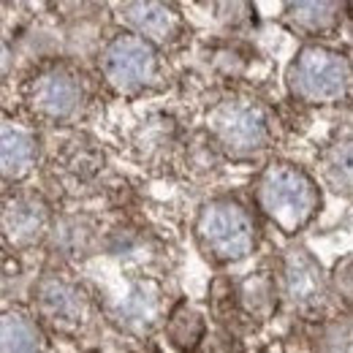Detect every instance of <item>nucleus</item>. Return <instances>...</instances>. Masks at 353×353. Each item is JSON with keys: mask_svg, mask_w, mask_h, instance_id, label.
Listing matches in <instances>:
<instances>
[{"mask_svg": "<svg viewBox=\"0 0 353 353\" xmlns=\"http://www.w3.org/2000/svg\"><path fill=\"white\" fill-rule=\"evenodd\" d=\"M231 288H234V307L242 329H256L266 323L269 318H274L283 302L280 280L269 269H256L239 280H231Z\"/></svg>", "mask_w": 353, "mask_h": 353, "instance_id": "obj_12", "label": "nucleus"}, {"mask_svg": "<svg viewBox=\"0 0 353 353\" xmlns=\"http://www.w3.org/2000/svg\"><path fill=\"white\" fill-rule=\"evenodd\" d=\"M112 318L133 337H150L163 323V288L152 277L131 280L125 296L112 307Z\"/></svg>", "mask_w": 353, "mask_h": 353, "instance_id": "obj_11", "label": "nucleus"}, {"mask_svg": "<svg viewBox=\"0 0 353 353\" xmlns=\"http://www.w3.org/2000/svg\"><path fill=\"white\" fill-rule=\"evenodd\" d=\"M353 283V259L351 256H343L334 269H332V274H329V288H332V296H337V299H343V305H345V312L351 310V288Z\"/></svg>", "mask_w": 353, "mask_h": 353, "instance_id": "obj_21", "label": "nucleus"}, {"mask_svg": "<svg viewBox=\"0 0 353 353\" xmlns=\"http://www.w3.org/2000/svg\"><path fill=\"white\" fill-rule=\"evenodd\" d=\"M117 11H120V22L128 28V33L139 36L150 46H155L158 52L182 44V39L188 33L185 17L174 3L133 0V3H123Z\"/></svg>", "mask_w": 353, "mask_h": 353, "instance_id": "obj_10", "label": "nucleus"}, {"mask_svg": "<svg viewBox=\"0 0 353 353\" xmlns=\"http://www.w3.org/2000/svg\"><path fill=\"white\" fill-rule=\"evenodd\" d=\"M11 68H14V49L6 39H0V82L11 74Z\"/></svg>", "mask_w": 353, "mask_h": 353, "instance_id": "obj_24", "label": "nucleus"}, {"mask_svg": "<svg viewBox=\"0 0 353 353\" xmlns=\"http://www.w3.org/2000/svg\"><path fill=\"white\" fill-rule=\"evenodd\" d=\"M54 223L52 204L36 190L11 193L0 204V236L11 253L33 250L49 239Z\"/></svg>", "mask_w": 353, "mask_h": 353, "instance_id": "obj_9", "label": "nucleus"}, {"mask_svg": "<svg viewBox=\"0 0 353 353\" xmlns=\"http://www.w3.org/2000/svg\"><path fill=\"white\" fill-rule=\"evenodd\" d=\"M49 239H54L63 259H85L92 250L95 228L90 225L88 218H63V221L54 218Z\"/></svg>", "mask_w": 353, "mask_h": 353, "instance_id": "obj_19", "label": "nucleus"}, {"mask_svg": "<svg viewBox=\"0 0 353 353\" xmlns=\"http://www.w3.org/2000/svg\"><path fill=\"white\" fill-rule=\"evenodd\" d=\"M41 155L36 128L19 120H0V182L19 185L33 174Z\"/></svg>", "mask_w": 353, "mask_h": 353, "instance_id": "obj_13", "label": "nucleus"}, {"mask_svg": "<svg viewBox=\"0 0 353 353\" xmlns=\"http://www.w3.org/2000/svg\"><path fill=\"white\" fill-rule=\"evenodd\" d=\"M353 334H351V315H332L318 321V332L312 337V351L315 353H353Z\"/></svg>", "mask_w": 353, "mask_h": 353, "instance_id": "obj_20", "label": "nucleus"}, {"mask_svg": "<svg viewBox=\"0 0 353 353\" xmlns=\"http://www.w3.org/2000/svg\"><path fill=\"white\" fill-rule=\"evenodd\" d=\"M351 139H334L321 152V176L323 182L343 196H351L353 169H351Z\"/></svg>", "mask_w": 353, "mask_h": 353, "instance_id": "obj_18", "label": "nucleus"}, {"mask_svg": "<svg viewBox=\"0 0 353 353\" xmlns=\"http://www.w3.org/2000/svg\"><path fill=\"white\" fill-rule=\"evenodd\" d=\"M133 353H163V351H161V345H155V343H144L139 351H133Z\"/></svg>", "mask_w": 353, "mask_h": 353, "instance_id": "obj_25", "label": "nucleus"}, {"mask_svg": "<svg viewBox=\"0 0 353 353\" xmlns=\"http://www.w3.org/2000/svg\"><path fill=\"white\" fill-rule=\"evenodd\" d=\"M248 353H264V351H259V348H253V351H248Z\"/></svg>", "mask_w": 353, "mask_h": 353, "instance_id": "obj_26", "label": "nucleus"}, {"mask_svg": "<svg viewBox=\"0 0 353 353\" xmlns=\"http://www.w3.org/2000/svg\"><path fill=\"white\" fill-rule=\"evenodd\" d=\"M280 294L299 318L305 321L326 318V310L332 305L329 274L307 248L294 245L285 250L280 269Z\"/></svg>", "mask_w": 353, "mask_h": 353, "instance_id": "obj_8", "label": "nucleus"}, {"mask_svg": "<svg viewBox=\"0 0 353 353\" xmlns=\"http://www.w3.org/2000/svg\"><path fill=\"white\" fill-rule=\"evenodd\" d=\"M234 348H236V337L228 334V332H223V329H218V332H212V334L207 332V337H204L199 353H234Z\"/></svg>", "mask_w": 353, "mask_h": 353, "instance_id": "obj_23", "label": "nucleus"}, {"mask_svg": "<svg viewBox=\"0 0 353 353\" xmlns=\"http://www.w3.org/2000/svg\"><path fill=\"white\" fill-rule=\"evenodd\" d=\"M210 144L236 163L261 158L274 141V114L253 95H228L207 112Z\"/></svg>", "mask_w": 353, "mask_h": 353, "instance_id": "obj_2", "label": "nucleus"}, {"mask_svg": "<svg viewBox=\"0 0 353 353\" xmlns=\"http://www.w3.org/2000/svg\"><path fill=\"white\" fill-rule=\"evenodd\" d=\"M207 332H210L207 315L196 305H190L188 299H179L174 307L166 312V318H163L166 343L176 353H199Z\"/></svg>", "mask_w": 353, "mask_h": 353, "instance_id": "obj_17", "label": "nucleus"}, {"mask_svg": "<svg viewBox=\"0 0 353 353\" xmlns=\"http://www.w3.org/2000/svg\"><path fill=\"white\" fill-rule=\"evenodd\" d=\"M30 315L46 334L77 340L95 321L98 302L82 280L60 269H46L30 291Z\"/></svg>", "mask_w": 353, "mask_h": 353, "instance_id": "obj_4", "label": "nucleus"}, {"mask_svg": "<svg viewBox=\"0 0 353 353\" xmlns=\"http://www.w3.org/2000/svg\"><path fill=\"white\" fill-rule=\"evenodd\" d=\"M52 166H54L57 182L63 185L65 193H79L82 188H88L90 182L98 179V174L106 166V158L95 147L92 139L79 136V139L65 141V147L57 152Z\"/></svg>", "mask_w": 353, "mask_h": 353, "instance_id": "obj_14", "label": "nucleus"}, {"mask_svg": "<svg viewBox=\"0 0 353 353\" xmlns=\"http://www.w3.org/2000/svg\"><path fill=\"white\" fill-rule=\"evenodd\" d=\"M253 201L283 236H296L321 212V188L299 163L274 158L253 179Z\"/></svg>", "mask_w": 353, "mask_h": 353, "instance_id": "obj_1", "label": "nucleus"}, {"mask_svg": "<svg viewBox=\"0 0 353 353\" xmlns=\"http://www.w3.org/2000/svg\"><path fill=\"white\" fill-rule=\"evenodd\" d=\"M28 112L46 125H68L82 117L88 103L85 79L65 63L39 68L22 88Z\"/></svg>", "mask_w": 353, "mask_h": 353, "instance_id": "obj_7", "label": "nucleus"}, {"mask_svg": "<svg viewBox=\"0 0 353 353\" xmlns=\"http://www.w3.org/2000/svg\"><path fill=\"white\" fill-rule=\"evenodd\" d=\"M0 353H49V334L28 307L0 312Z\"/></svg>", "mask_w": 353, "mask_h": 353, "instance_id": "obj_16", "label": "nucleus"}, {"mask_svg": "<svg viewBox=\"0 0 353 353\" xmlns=\"http://www.w3.org/2000/svg\"><path fill=\"white\" fill-rule=\"evenodd\" d=\"M345 17V3H329V0H312V3H288L283 8V25L307 39V44L312 39H326L332 36Z\"/></svg>", "mask_w": 353, "mask_h": 353, "instance_id": "obj_15", "label": "nucleus"}, {"mask_svg": "<svg viewBox=\"0 0 353 353\" xmlns=\"http://www.w3.org/2000/svg\"><path fill=\"white\" fill-rule=\"evenodd\" d=\"M288 95L305 106H334L351 95V60L334 46H299L285 68Z\"/></svg>", "mask_w": 353, "mask_h": 353, "instance_id": "obj_5", "label": "nucleus"}, {"mask_svg": "<svg viewBox=\"0 0 353 353\" xmlns=\"http://www.w3.org/2000/svg\"><path fill=\"white\" fill-rule=\"evenodd\" d=\"M259 234L256 212L234 196L204 201L193 223V236L201 256L215 266L239 264L253 256L259 248Z\"/></svg>", "mask_w": 353, "mask_h": 353, "instance_id": "obj_3", "label": "nucleus"}, {"mask_svg": "<svg viewBox=\"0 0 353 353\" xmlns=\"http://www.w3.org/2000/svg\"><path fill=\"white\" fill-rule=\"evenodd\" d=\"M22 280V264L19 259L0 242V296H8Z\"/></svg>", "mask_w": 353, "mask_h": 353, "instance_id": "obj_22", "label": "nucleus"}, {"mask_svg": "<svg viewBox=\"0 0 353 353\" xmlns=\"http://www.w3.org/2000/svg\"><path fill=\"white\" fill-rule=\"evenodd\" d=\"M98 71L103 85L117 95H139L161 88L163 54L128 30L112 36L98 52Z\"/></svg>", "mask_w": 353, "mask_h": 353, "instance_id": "obj_6", "label": "nucleus"}]
</instances>
